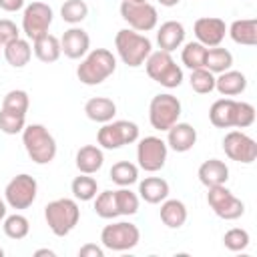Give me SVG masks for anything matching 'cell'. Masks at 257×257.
Segmentation results:
<instances>
[{
	"label": "cell",
	"instance_id": "31",
	"mask_svg": "<svg viewBox=\"0 0 257 257\" xmlns=\"http://www.w3.org/2000/svg\"><path fill=\"white\" fill-rule=\"evenodd\" d=\"M205 56H207V46H203L201 42H189L183 48V64L189 66L191 70L195 68H205Z\"/></svg>",
	"mask_w": 257,
	"mask_h": 257
},
{
	"label": "cell",
	"instance_id": "38",
	"mask_svg": "<svg viewBox=\"0 0 257 257\" xmlns=\"http://www.w3.org/2000/svg\"><path fill=\"white\" fill-rule=\"evenodd\" d=\"M2 110L26 114V110H28V94L24 90H10L2 100Z\"/></svg>",
	"mask_w": 257,
	"mask_h": 257
},
{
	"label": "cell",
	"instance_id": "35",
	"mask_svg": "<svg viewBox=\"0 0 257 257\" xmlns=\"http://www.w3.org/2000/svg\"><path fill=\"white\" fill-rule=\"evenodd\" d=\"M94 211L102 219H114L118 215L116 201H114V191H102L94 201Z\"/></svg>",
	"mask_w": 257,
	"mask_h": 257
},
{
	"label": "cell",
	"instance_id": "3",
	"mask_svg": "<svg viewBox=\"0 0 257 257\" xmlns=\"http://www.w3.org/2000/svg\"><path fill=\"white\" fill-rule=\"evenodd\" d=\"M80 211L72 199H56L44 207V219L56 237L68 235L78 223Z\"/></svg>",
	"mask_w": 257,
	"mask_h": 257
},
{
	"label": "cell",
	"instance_id": "48",
	"mask_svg": "<svg viewBox=\"0 0 257 257\" xmlns=\"http://www.w3.org/2000/svg\"><path fill=\"white\" fill-rule=\"evenodd\" d=\"M0 257H4V249L2 247H0Z\"/></svg>",
	"mask_w": 257,
	"mask_h": 257
},
{
	"label": "cell",
	"instance_id": "4",
	"mask_svg": "<svg viewBox=\"0 0 257 257\" xmlns=\"http://www.w3.org/2000/svg\"><path fill=\"white\" fill-rule=\"evenodd\" d=\"M114 46L118 50V56L128 66H141L147 56L151 54V40L137 30H118L114 38Z\"/></svg>",
	"mask_w": 257,
	"mask_h": 257
},
{
	"label": "cell",
	"instance_id": "6",
	"mask_svg": "<svg viewBox=\"0 0 257 257\" xmlns=\"http://www.w3.org/2000/svg\"><path fill=\"white\" fill-rule=\"evenodd\" d=\"M181 116V102L173 94H157L149 106V120L157 131H169Z\"/></svg>",
	"mask_w": 257,
	"mask_h": 257
},
{
	"label": "cell",
	"instance_id": "12",
	"mask_svg": "<svg viewBox=\"0 0 257 257\" xmlns=\"http://www.w3.org/2000/svg\"><path fill=\"white\" fill-rule=\"evenodd\" d=\"M36 181L34 177L22 173V175H16L8 185H6V203L12 207V209H28L34 199H36Z\"/></svg>",
	"mask_w": 257,
	"mask_h": 257
},
{
	"label": "cell",
	"instance_id": "47",
	"mask_svg": "<svg viewBox=\"0 0 257 257\" xmlns=\"http://www.w3.org/2000/svg\"><path fill=\"white\" fill-rule=\"evenodd\" d=\"M4 215H6V205H4V201L0 199V219H4Z\"/></svg>",
	"mask_w": 257,
	"mask_h": 257
},
{
	"label": "cell",
	"instance_id": "43",
	"mask_svg": "<svg viewBox=\"0 0 257 257\" xmlns=\"http://www.w3.org/2000/svg\"><path fill=\"white\" fill-rule=\"evenodd\" d=\"M78 257H104V251H102L100 247L92 245V243H86V245L80 247Z\"/></svg>",
	"mask_w": 257,
	"mask_h": 257
},
{
	"label": "cell",
	"instance_id": "34",
	"mask_svg": "<svg viewBox=\"0 0 257 257\" xmlns=\"http://www.w3.org/2000/svg\"><path fill=\"white\" fill-rule=\"evenodd\" d=\"M191 88L199 94H207L215 88V76L207 68H195L191 70Z\"/></svg>",
	"mask_w": 257,
	"mask_h": 257
},
{
	"label": "cell",
	"instance_id": "25",
	"mask_svg": "<svg viewBox=\"0 0 257 257\" xmlns=\"http://www.w3.org/2000/svg\"><path fill=\"white\" fill-rule=\"evenodd\" d=\"M231 38L237 44L245 46H255L257 44V20L255 18H245V20H235L229 30Z\"/></svg>",
	"mask_w": 257,
	"mask_h": 257
},
{
	"label": "cell",
	"instance_id": "11",
	"mask_svg": "<svg viewBox=\"0 0 257 257\" xmlns=\"http://www.w3.org/2000/svg\"><path fill=\"white\" fill-rule=\"evenodd\" d=\"M50 24H52V8L48 4L32 2L26 6L24 16H22V28L30 40H36V38L48 34Z\"/></svg>",
	"mask_w": 257,
	"mask_h": 257
},
{
	"label": "cell",
	"instance_id": "10",
	"mask_svg": "<svg viewBox=\"0 0 257 257\" xmlns=\"http://www.w3.org/2000/svg\"><path fill=\"white\" fill-rule=\"evenodd\" d=\"M120 16L133 26V30L149 32L157 26V8L149 2H131L122 0L120 4Z\"/></svg>",
	"mask_w": 257,
	"mask_h": 257
},
{
	"label": "cell",
	"instance_id": "22",
	"mask_svg": "<svg viewBox=\"0 0 257 257\" xmlns=\"http://www.w3.org/2000/svg\"><path fill=\"white\" fill-rule=\"evenodd\" d=\"M102 161H104L102 151H100L98 147H94V145H84V147H80L78 153H76V167H78V171L84 173V175L96 173V171L102 167Z\"/></svg>",
	"mask_w": 257,
	"mask_h": 257
},
{
	"label": "cell",
	"instance_id": "37",
	"mask_svg": "<svg viewBox=\"0 0 257 257\" xmlns=\"http://www.w3.org/2000/svg\"><path fill=\"white\" fill-rule=\"evenodd\" d=\"M28 229H30V225L24 215H10L4 221V233L10 239H24L28 235Z\"/></svg>",
	"mask_w": 257,
	"mask_h": 257
},
{
	"label": "cell",
	"instance_id": "21",
	"mask_svg": "<svg viewBox=\"0 0 257 257\" xmlns=\"http://www.w3.org/2000/svg\"><path fill=\"white\" fill-rule=\"evenodd\" d=\"M247 86V78L245 74L237 72V70H225L219 74V78H215V88L223 94V96H235L241 94Z\"/></svg>",
	"mask_w": 257,
	"mask_h": 257
},
{
	"label": "cell",
	"instance_id": "36",
	"mask_svg": "<svg viewBox=\"0 0 257 257\" xmlns=\"http://www.w3.org/2000/svg\"><path fill=\"white\" fill-rule=\"evenodd\" d=\"M114 201H116L118 215H135L139 211V197L128 189L114 191Z\"/></svg>",
	"mask_w": 257,
	"mask_h": 257
},
{
	"label": "cell",
	"instance_id": "33",
	"mask_svg": "<svg viewBox=\"0 0 257 257\" xmlns=\"http://www.w3.org/2000/svg\"><path fill=\"white\" fill-rule=\"evenodd\" d=\"M96 189H98L96 181H94L92 177L84 175V173L72 181V193H74V197L80 199V201H90V199H94V197H96Z\"/></svg>",
	"mask_w": 257,
	"mask_h": 257
},
{
	"label": "cell",
	"instance_id": "28",
	"mask_svg": "<svg viewBox=\"0 0 257 257\" xmlns=\"http://www.w3.org/2000/svg\"><path fill=\"white\" fill-rule=\"evenodd\" d=\"M161 219L167 227L171 229H179L185 225L187 221V207L177 201V199H171V201H165L163 207H161Z\"/></svg>",
	"mask_w": 257,
	"mask_h": 257
},
{
	"label": "cell",
	"instance_id": "46",
	"mask_svg": "<svg viewBox=\"0 0 257 257\" xmlns=\"http://www.w3.org/2000/svg\"><path fill=\"white\" fill-rule=\"evenodd\" d=\"M163 6H177L179 4V0H159Z\"/></svg>",
	"mask_w": 257,
	"mask_h": 257
},
{
	"label": "cell",
	"instance_id": "42",
	"mask_svg": "<svg viewBox=\"0 0 257 257\" xmlns=\"http://www.w3.org/2000/svg\"><path fill=\"white\" fill-rule=\"evenodd\" d=\"M16 38H20L16 24L12 20H6V18L0 20V46H6L8 42H12Z\"/></svg>",
	"mask_w": 257,
	"mask_h": 257
},
{
	"label": "cell",
	"instance_id": "32",
	"mask_svg": "<svg viewBox=\"0 0 257 257\" xmlns=\"http://www.w3.org/2000/svg\"><path fill=\"white\" fill-rule=\"evenodd\" d=\"M60 14H62V20L68 22V24H78L86 18L88 14V6L84 0H66L60 8Z\"/></svg>",
	"mask_w": 257,
	"mask_h": 257
},
{
	"label": "cell",
	"instance_id": "39",
	"mask_svg": "<svg viewBox=\"0 0 257 257\" xmlns=\"http://www.w3.org/2000/svg\"><path fill=\"white\" fill-rule=\"evenodd\" d=\"M24 116L26 114L0 110V131L6 133V135H16V133L24 131Z\"/></svg>",
	"mask_w": 257,
	"mask_h": 257
},
{
	"label": "cell",
	"instance_id": "14",
	"mask_svg": "<svg viewBox=\"0 0 257 257\" xmlns=\"http://www.w3.org/2000/svg\"><path fill=\"white\" fill-rule=\"evenodd\" d=\"M137 159H139L141 169L155 173V171L163 169V165L167 161V145L159 137H145L139 143Z\"/></svg>",
	"mask_w": 257,
	"mask_h": 257
},
{
	"label": "cell",
	"instance_id": "45",
	"mask_svg": "<svg viewBox=\"0 0 257 257\" xmlns=\"http://www.w3.org/2000/svg\"><path fill=\"white\" fill-rule=\"evenodd\" d=\"M56 257V253L54 251H50V249H38L36 253H34V257Z\"/></svg>",
	"mask_w": 257,
	"mask_h": 257
},
{
	"label": "cell",
	"instance_id": "20",
	"mask_svg": "<svg viewBox=\"0 0 257 257\" xmlns=\"http://www.w3.org/2000/svg\"><path fill=\"white\" fill-rule=\"evenodd\" d=\"M84 112L94 122H108L116 114V104L106 96H94L84 104Z\"/></svg>",
	"mask_w": 257,
	"mask_h": 257
},
{
	"label": "cell",
	"instance_id": "16",
	"mask_svg": "<svg viewBox=\"0 0 257 257\" xmlns=\"http://www.w3.org/2000/svg\"><path fill=\"white\" fill-rule=\"evenodd\" d=\"M90 46V38L82 28H70L62 34L60 38V50L68 56V58H80L86 54Z\"/></svg>",
	"mask_w": 257,
	"mask_h": 257
},
{
	"label": "cell",
	"instance_id": "44",
	"mask_svg": "<svg viewBox=\"0 0 257 257\" xmlns=\"http://www.w3.org/2000/svg\"><path fill=\"white\" fill-rule=\"evenodd\" d=\"M24 6V0H0V8L6 12H16Z\"/></svg>",
	"mask_w": 257,
	"mask_h": 257
},
{
	"label": "cell",
	"instance_id": "24",
	"mask_svg": "<svg viewBox=\"0 0 257 257\" xmlns=\"http://www.w3.org/2000/svg\"><path fill=\"white\" fill-rule=\"evenodd\" d=\"M209 118L217 128H229L235 120V100L233 98H221L213 102L209 110Z\"/></svg>",
	"mask_w": 257,
	"mask_h": 257
},
{
	"label": "cell",
	"instance_id": "41",
	"mask_svg": "<svg viewBox=\"0 0 257 257\" xmlns=\"http://www.w3.org/2000/svg\"><path fill=\"white\" fill-rule=\"evenodd\" d=\"M253 120H255V108L249 102H237L235 100V120H233V126L245 128V126L253 124Z\"/></svg>",
	"mask_w": 257,
	"mask_h": 257
},
{
	"label": "cell",
	"instance_id": "30",
	"mask_svg": "<svg viewBox=\"0 0 257 257\" xmlns=\"http://www.w3.org/2000/svg\"><path fill=\"white\" fill-rule=\"evenodd\" d=\"M110 179H112V183H116L120 187H128V185L137 183L139 169L133 163H128V161H118L110 169Z\"/></svg>",
	"mask_w": 257,
	"mask_h": 257
},
{
	"label": "cell",
	"instance_id": "23",
	"mask_svg": "<svg viewBox=\"0 0 257 257\" xmlns=\"http://www.w3.org/2000/svg\"><path fill=\"white\" fill-rule=\"evenodd\" d=\"M139 193H141V199H145L151 205H157V203L167 199L169 183L165 179H159V177H147L145 181H141Z\"/></svg>",
	"mask_w": 257,
	"mask_h": 257
},
{
	"label": "cell",
	"instance_id": "19",
	"mask_svg": "<svg viewBox=\"0 0 257 257\" xmlns=\"http://www.w3.org/2000/svg\"><path fill=\"white\" fill-rule=\"evenodd\" d=\"M227 179H229V169L219 159H209L199 167V181L207 189L209 187H217V185H225Z\"/></svg>",
	"mask_w": 257,
	"mask_h": 257
},
{
	"label": "cell",
	"instance_id": "17",
	"mask_svg": "<svg viewBox=\"0 0 257 257\" xmlns=\"http://www.w3.org/2000/svg\"><path fill=\"white\" fill-rule=\"evenodd\" d=\"M197 143V131L187 122H175L169 128V147L177 153H187Z\"/></svg>",
	"mask_w": 257,
	"mask_h": 257
},
{
	"label": "cell",
	"instance_id": "2",
	"mask_svg": "<svg viewBox=\"0 0 257 257\" xmlns=\"http://www.w3.org/2000/svg\"><path fill=\"white\" fill-rule=\"evenodd\" d=\"M22 143H24V149H26L28 157L38 165H46L56 157V141L48 133V128L42 126V124L24 126Z\"/></svg>",
	"mask_w": 257,
	"mask_h": 257
},
{
	"label": "cell",
	"instance_id": "5",
	"mask_svg": "<svg viewBox=\"0 0 257 257\" xmlns=\"http://www.w3.org/2000/svg\"><path fill=\"white\" fill-rule=\"evenodd\" d=\"M145 64H147V74L167 88H175L183 80V70L175 64V60L171 58V52H165V50L151 52Z\"/></svg>",
	"mask_w": 257,
	"mask_h": 257
},
{
	"label": "cell",
	"instance_id": "40",
	"mask_svg": "<svg viewBox=\"0 0 257 257\" xmlns=\"http://www.w3.org/2000/svg\"><path fill=\"white\" fill-rule=\"evenodd\" d=\"M223 245L229 251H243L249 245V233L245 229H229L223 237Z\"/></svg>",
	"mask_w": 257,
	"mask_h": 257
},
{
	"label": "cell",
	"instance_id": "26",
	"mask_svg": "<svg viewBox=\"0 0 257 257\" xmlns=\"http://www.w3.org/2000/svg\"><path fill=\"white\" fill-rule=\"evenodd\" d=\"M30 56H32V48H30L28 40L16 38V40H12L4 46V58L14 68H22L24 64H28Z\"/></svg>",
	"mask_w": 257,
	"mask_h": 257
},
{
	"label": "cell",
	"instance_id": "1",
	"mask_svg": "<svg viewBox=\"0 0 257 257\" xmlns=\"http://www.w3.org/2000/svg\"><path fill=\"white\" fill-rule=\"evenodd\" d=\"M116 68V58L112 56L110 50L106 48H96L92 50L76 68V76L82 84L94 86L106 80Z\"/></svg>",
	"mask_w": 257,
	"mask_h": 257
},
{
	"label": "cell",
	"instance_id": "8",
	"mask_svg": "<svg viewBox=\"0 0 257 257\" xmlns=\"http://www.w3.org/2000/svg\"><path fill=\"white\" fill-rule=\"evenodd\" d=\"M141 239V233L137 229V225L120 221V223H112L106 225L100 233V241L106 249L110 251H126L133 249Z\"/></svg>",
	"mask_w": 257,
	"mask_h": 257
},
{
	"label": "cell",
	"instance_id": "29",
	"mask_svg": "<svg viewBox=\"0 0 257 257\" xmlns=\"http://www.w3.org/2000/svg\"><path fill=\"white\" fill-rule=\"evenodd\" d=\"M233 64V54L227 48L221 46H211L207 48V56H205V68L211 72H225L229 70Z\"/></svg>",
	"mask_w": 257,
	"mask_h": 257
},
{
	"label": "cell",
	"instance_id": "27",
	"mask_svg": "<svg viewBox=\"0 0 257 257\" xmlns=\"http://www.w3.org/2000/svg\"><path fill=\"white\" fill-rule=\"evenodd\" d=\"M32 42H34V54H36V58L40 62L48 64V62H56L58 60L62 50H60V40L56 36L44 34V36H40V38H36Z\"/></svg>",
	"mask_w": 257,
	"mask_h": 257
},
{
	"label": "cell",
	"instance_id": "15",
	"mask_svg": "<svg viewBox=\"0 0 257 257\" xmlns=\"http://www.w3.org/2000/svg\"><path fill=\"white\" fill-rule=\"evenodd\" d=\"M225 32L227 26L221 18L205 16L195 22V36L203 46H219L221 40L225 38Z\"/></svg>",
	"mask_w": 257,
	"mask_h": 257
},
{
	"label": "cell",
	"instance_id": "13",
	"mask_svg": "<svg viewBox=\"0 0 257 257\" xmlns=\"http://www.w3.org/2000/svg\"><path fill=\"white\" fill-rule=\"evenodd\" d=\"M223 151L229 159H233L237 163H245V165H249L257 159V143L241 131H231L225 135Z\"/></svg>",
	"mask_w": 257,
	"mask_h": 257
},
{
	"label": "cell",
	"instance_id": "18",
	"mask_svg": "<svg viewBox=\"0 0 257 257\" xmlns=\"http://www.w3.org/2000/svg\"><path fill=\"white\" fill-rule=\"evenodd\" d=\"M185 40V28L181 22L169 20L165 24H161L159 32H157V42L161 46V50L165 52H173L175 48H179Z\"/></svg>",
	"mask_w": 257,
	"mask_h": 257
},
{
	"label": "cell",
	"instance_id": "7",
	"mask_svg": "<svg viewBox=\"0 0 257 257\" xmlns=\"http://www.w3.org/2000/svg\"><path fill=\"white\" fill-rule=\"evenodd\" d=\"M207 201H209V207L215 211V215L221 217V219H225V221L239 219V217L245 213L243 201L237 199L229 189H225V185L209 187Z\"/></svg>",
	"mask_w": 257,
	"mask_h": 257
},
{
	"label": "cell",
	"instance_id": "9",
	"mask_svg": "<svg viewBox=\"0 0 257 257\" xmlns=\"http://www.w3.org/2000/svg\"><path fill=\"white\" fill-rule=\"evenodd\" d=\"M139 139V126L131 120L106 122L98 131V145L104 149H120L122 145H131Z\"/></svg>",
	"mask_w": 257,
	"mask_h": 257
},
{
	"label": "cell",
	"instance_id": "49",
	"mask_svg": "<svg viewBox=\"0 0 257 257\" xmlns=\"http://www.w3.org/2000/svg\"><path fill=\"white\" fill-rule=\"evenodd\" d=\"M131 2H147V0H131Z\"/></svg>",
	"mask_w": 257,
	"mask_h": 257
}]
</instances>
